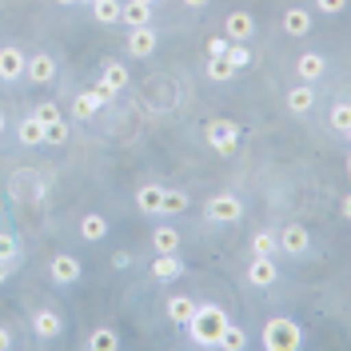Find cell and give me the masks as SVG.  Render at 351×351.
I'll return each mask as SVG.
<instances>
[{"label": "cell", "mask_w": 351, "mask_h": 351, "mask_svg": "<svg viewBox=\"0 0 351 351\" xmlns=\"http://www.w3.org/2000/svg\"><path fill=\"white\" fill-rule=\"evenodd\" d=\"M331 128L339 132V136H351V104L348 100L331 104Z\"/></svg>", "instance_id": "33"}, {"label": "cell", "mask_w": 351, "mask_h": 351, "mask_svg": "<svg viewBox=\"0 0 351 351\" xmlns=\"http://www.w3.org/2000/svg\"><path fill=\"white\" fill-rule=\"evenodd\" d=\"M48 276H52V284L72 287L80 276H84V267H80V260H76V256L60 252V256H52V263H48Z\"/></svg>", "instance_id": "8"}, {"label": "cell", "mask_w": 351, "mask_h": 351, "mask_svg": "<svg viewBox=\"0 0 351 351\" xmlns=\"http://www.w3.org/2000/svg\"><path fill=\"white\" fill-rule=\"evenodd\" d=\"M88 4H92V0H88Z\"/></svg>", "instance_id": "46"}, {"label": "cell", "mask_w": 351, "mask_h": 351, "mask_svg": "<svg viewBox=\"0 0 351 351\" xmlns=\"http://www.w3.org/2000/svg\"><path fill=\"white\" fill-rule=\"evenodd\" d=\"M276 280H280V271H276V256H252L247 284H252V287H271Z\"/></svg>", "instance_id": "11"}, {"label": "cell", "mask_w": 351, "mask_h": 351, "mask_svg": "<svg viewBox=\"0 0 351 351\" xmlns=\"http://www.w3.org/2000/svg\"><path fill=\"white\" fill-rule=\"evenodd\" d=\"M96 112H100V100L92 96V88H88V92H76V96H72V116H76V120H92Z\"/></svg>", "instance_id": "28"}, {"label": "cell", "mask_w": 351, "mask_h": 351, "mask_svg": "<svg viewBox=\"0 0 351 351\" xmlns=\"http://www.w3.org/2000/svg\"><path fill=\"white\" fill-rule=\"evenodd\" d=\"M295 72H300V80L311 84V80H319V76L328 72V56H324V52H304V56L295 60Z\"/></svg>", "instance_id": "16"}, {"label": "cell", "mask_w": 351, "mask_h": 351, "mask_svg": "<svg viewBox=\"0 0 351 351\" xmlns=\"http://www.w3.org/2000/svg\"><path fill=\"white\" fill-rule=\"evenodd\" d=\"M88 8L96 24H120V0H92Z\"/></svg>", "instance_id": "26"}, {"label": "cell", "mask_w": 351, "mask_h": 351, "mask_svg": "<svg viewBox=\"0 0 351 351\" xmlns=\"http://www.w3.org/2000/svg\"><path fill=\"white\" fill-rule=\"evenodd\" d=\"M140 4H156V0H140Z\"/></svg>", "instance_id": "45"}, {"label": "cell", "mask_w": 351, "mask_h": 351, "mask_svg": "<svg viewBox=\"0 0 351 351\" xmlns=\"http://www.w3.org/2000/svg\"><path fill=\"white\" fill-rule=\"evenodd\" d=\"M152 276L160 280V284H172V280H180L184 276V263H180V256H156L152 260Z\"/></svg>", "instance_id": "18"}, {"label": "cell", "mask_w": 351, "mask_h": 351, "mask_svg": "<svg viewBox=\"0 0 351 351\" xmlns=\"http://www.w3.org/2000/svg\"><path fill=\"white\" fill-rule=\"evenodd\" d=\"M56 4H80V0H56Z\"/></svg>", "instance_id": "44"}, {"label": "cell", "mask_w": 351, "mask_h": 351, "mask_svg": "<svg viewBox=\"0 0 351 351\" xmlns=\"http://www.w3.org/2000/svg\"><path fill=\"white\" fill-rule=\"evenodd\" d=\"M112 267H116V271L132 267V256H128V252H116V256H112Z\"/></svg>", "instance_id": "39"}, {"label": "cell", "mask_w": 351, "mask_h": 351, "mask_svg": "<svg viewBox=\"0 0 351 351\" xmlns=\"http://www.w3.org/2000/svg\"><path fill=\"white\" fill-rule=\"evenodd\" d=\"M12 343H16V339H12V331H8V328H0V351H8Z\"/></svg>", "instance_id": "40"}, {"label": "cell", "mask_w": 351, "mask_h": 351, "mask_svg": "<svg viewBox=\"0 0 351 351\" xmlns=\"http://www.w3.org/2000/svg\"><path fill=\"white\" fill-rule=\"evenodd\" d=\"M223 56H228V60L236 64V72H243V68H247L252 60H256V56H252V48H247V40H232V44H228V52H223Z\"/></svg>", "instance_id": "32"}, {"label": "cell", "mask_w": 351, "mask_h": 351, "mask_svg": "<svg viewBox=\"0 0 351 351\" xmlns=\"http://www.w3.org/2000/svg\"><path fill=\"white\" fill-rule=\"evenodd\" d=\"M152 247L156 256H172V252H180V232H176L172 223H160L152 232Z\"/></svg>", "instance_id": "20"}, {"label": "cell", "mask_w": 351, "mask_h": 351, "mask_svg": "<svg viewBox=\"0 0 351 351\" xmlns=\"http://www.w3.org/2000/svg\"><path fill=\"white\" fill-rule=\"evenodd\" d=\"M236 76V64L228 60V56H208V80H216V84H228Z\"/></svg>", "instance_id": "30"}, {"label": "cell", "mask_w": 351, "mask_h": 351, "mask_svg": "<svg viewBox=\"0 0 351 351\" xmlns=\"http://www.w3.org/2000/svg\"><path fill=\"white\" fill-rule=\"evenodd\" d=\"M120 24H128V28H144V24H152V4H140V0L120 4Z\"/></svg>", "instance_id": "17"}, {"label": "cell", "mask_w": 351, "mask_h": 351, "mask_svg": "<svg viewBox=\"0 0 351 351\" xmlns=\"http://www.w3.org/2000/svg\"><path fill=\"white\" fill-rule=\"evenodd\" d=\"M92 96H96V100H100V108H108L112 100H116V92H112V88L104 84V80H100V84L92 88Z\"/></svg>", "instance_id": "36"}, {"label": "cell", "mask_w": 351, "mask_h": 351, "mask_svg": "<svg viewBox=\"0 0 351 351\" xmlns=\"http://www.w3.org/2000/svg\"><path fill=\"white\" fill-rule=\"evenodd\" d=\"M4 132H8V120H4V112H0V136H4Z\"/></svg>", "instance_id": "43"}, {"label": "cell", "mask_w": 351, "mask_h": 351, "mask_svg": "<svg viewBox=\"0 0 351 351\" xmlns=\"http://www.w3.org/2000/svg\"><path fill=\"white\" fill-rule=\"evenodd\" d=\"M8 276H12V267H4V263H0V287L8 284Z\"/></svg>", "instance_id": "41"}, {"label": "cell", "mask_w": 351, "mask_h": 351, "mask_svg": "<svg viewBox=\"0 0 351 351\" xmlns=\"http://www.w3.org/2000/svg\"><path fill=\"white\" fill-rule=\"evenodd\" d=\"M216 348H223V351H243L247 348V331L240 328V324H223V331H219V339H216Z\"/></svg>", "instance_id": "22"}, {"label": "cell", "mask_w": 351, "mask_h": 351, "mask_svg": "<svg viewBox=\"0 0 351 351\" xmlns=\"http://www.w3.org/2000/svg\"><path fill=\"white\" fill-rule=\"evenodd\" d=\"M36 116H40L44 124H48V120H56V116H60V108H56V104L48 100V104H36Z\"/></svg>", "instance_id": "38"}, {"label": "cell", "mask_w": 351, "mask_h": 351, "mask_svg": "<svg viewBox=\"0 0 351 351\" xmlns=\"http://www.w3.org/2000/svg\"><path fill=\"white\" fill-rule=\"evenodd\" d=\"M276 247L284 256H291V260H300V256H307V247H311V236H307L304 223H287L284 232L276 236Z\"/></svg>", "instance_id": "5"}, {"label": "cell", "mask_w": 351, "mask_h": 351, "mask_svg": "<svg viewBox=\"0 0 351 351\" xmlns=\"http://www.w3.org/2000/svg\"><path fill=\"white\" fill-rule=\"evenodd\" d=\"M228 36H212V40H208V56H223V52H228Z\"/></svg>", "instance_id": "37"}, {"label": "cell", "mask_w": 351, "mask_h": 351, "mask_svg": "<svg viewBox=\"0 0 351 351\" xmlns=\"http://www.w3.org/2000/svg\"><path fill=\"white\" fill-rule=\"evenodd\" d=\"M100 80H104V84L112 88V92H124V88H128V68L120 64V60H108V64H104V76H100Z\"/></svg>", "instance_id": "29"}, {"label": "cell", "mask_w": 351, "mask_h": 351, "mask_svg": "<svg viewBox=\"0 0 351 351\" xmlns=\"http://www.w3.org/2000/svg\"><path fill=\"white\" fill-rule=\"evenodd\" d=\"M156 48H160V36H156L152 24H144V28H128V52L136 56V60L152 56Z\"/></svg>", "instance_id": "10"}, {"label": "cell", "mask_w": 351, "mask_h": 351, "mask_svg": "<svg viewBox=\"0 0 351 351\" xmlns=\"http://www.w3.org/2000/svg\"><path fill=\"white\" fill-rule=\"evenodd\" d=\"M223 324H228V311L219 304H196V311H192V319L184 324V331H188V339H192L196 348H216Z\"/></svg>", "instance_id": "1"}, {"label": "cell", "mask_w": 351, "mask_h": 351, "mask_svg": "<svg viewBox=\"0 0 351 351\" xmlns=\"http://www.w3.org/2000/svg\"><path fill=\"white\" fill-rule=\"evenodd\" d=\"M16 140H21L24 148H40L44 144V120L32 112V116H24L21 124H16Z\"/></svg>", "instance_id": "15"}, {"label": "cell", "mask_w": 351, "mask_h": 351, "mask_svg": "<svg viewBox=\"0 0 351 351\" xmlns=\"http://www.w3.org/2000/svg\"><path fill=\"white\" fill-rule=\"evenodd\" d=\"M208 219L212 223H240L243 219V199L240 196H232V192H219V196L208 199Z\"/></svg>", "instance_id": "4"}, {"label": "cell", "mask_w": 351, "mask_h": 351, "mask_svg": "<svg viewBox=\"0 0 351 351\" xmlns=\"http://www.w3.org/2000/svg\"><path fill=\"white\" fill-rule=\"evenodd\" d=\"M21 260H24L21 240H16L12 232H0V263H4V267H16Z\"/></svg>", "instance_id": "24"}, {"label": "cell", "mask_w": 351, "mask_h": 351, "mask_svg": "<svg viewBox=\"0 0 351 351\" xmlns=\"http://www.w3.org/2000/svg\"><path fill=\"white\" fill-rule=\"evenodd\" d=\"M24 80L28 84H52L56 80V60L48 52H32L28 64H24Z\"/></svg>", "instance_id": "9"}, {"label": "cell", "mask_w": 351, "mask_h": 351, "mask_svg": "<svg viewBox=\"0 0 351 351\" xmlns=\"http://www.w3.org/2000/svg\"><path fill=\"white\" fill-rule=\"evenodd\" d=\"M160 196H164L160 184H144V188L136 192V208H140L144 216H156V212H160Z\"/></svg>", "instance_id": "25"}, {"label": "cell", "mask_w": 351, "mask_h": 351, "mask_svg": "<svg viewBox=\"0 0 351 351\" xmlns=\"http://www.w3.org/2000/svg\"><path fill=\"white\" fill-rule=\"evenodd\" d=\"M184 4H188V8H208L212 0H184Z\"/></svg>", "instance_id": "42"}, {"label": "cell", "mask_w": 351, "mask_h": 351, "mask_svg": "<svg viewBox=\"0 0 351 351\" xmlns=\"http://www.w3.org/2000/svg\"><path fill=\"white\" fill-rule=\"evenodd\" d=\"M223 36L228 40H252L256 36V16L252 12H228L223 16Z\"/></svg>", "instance_id": "13"}, {"label": "cell", "mask_w": 351, "mask_h": 351, "mask_svg": "<svg viewBox=\"0 0 351 351\" xmlns=\"http://www.w3.org/2000/svg\"><path fill=\"white\" fill-rule=\"evenodd\" d=\"M24 64H28V52H24V48H16V44H4V48H0V80H4V84L24 80Z\"/></svg>", "instance_id": "6"}, {"label": "cell", "mask_w": 351, "mask_h": 351, "mask_svg": "<svg viewBox=\"0 0 351 351\" xmlns=\"http://www.w3.org/2000/svg\"><path fill=\"white\" fill-rule=\"evenodd\" d=\"M284 32H287V36H307V32H311V12L300 8V4H295V8H287V12H284Z\"/></svg>", "instance_id": "21"}, {"label": "cell", "mask_w": 351, "mask_h": 351, "mask_svg": "<svg viewBox=\"0 0 351 351\" xmlns=\"http://www.w3.org/2000/svg\"><path fill=\"white\" fill-rule=\"evenodd\" d=\"M204 140H208V148L216 156H232L240 148V124H232V120H208L204 124Z\"/></svg>", "instance_id": "3"}, {"label": "cell", "mask_w": 351, "mask_h": 351, "mask_svg": "<svg viewBox=\"0 0 351 351\" xmlns=\"http://www.w3.org/2000/svg\"><path fill=\"white\" fill-rule=\"evenodd\" d=\"M315 8H319L324 16H339V12L348 8V0H315Z\"/></svg>", "instance_id": "35"}, {"label": "cell", "mask_w": 351, "mask_h": 351, "mask_svg": "<svg viewBox=\"0 0 351 351\" xmlns=\"http://www.w3.org/2000/svg\"><path fill=\"white\" fill-rule=\"evenodd\" d=\"M164 311H168L172 324L184 328V324L192 319V311H196V300H188V295H168V300H164Z\"/></svg>", "instance_id": "19"}, {"label": "cell", "mask_w": 351, "mask_h": 351, "mask_svg": "<svg viewBox=\"0 0 351 351\" xmlns=\"http://www.w3.org/2000/svg\"><path fill=\"white\" fill-rule=\"evenodd\" d=\"M84 348L88 351H116V348H120V335H116L112 328H96L84 339Z\"/></svg>", "instance_id": "27"}, {"label": "cell", "mask_w": 351, "mask_h": 351, "mask_svg": "<svg viewBox=\"0 0 351 351\" xmlns=\"http://www.w3.org/2000/svg\"><path fill=\"white\" fill-rule=\"evenodd\" d=\"M260 343L267 351H300L304 348V328H300L295 319H287V315H271V319L263 324Z\"/></svg>", "instance_id": "2"}, {"label": "cell", "mask_w": 351, "mask_h": 351, "mask_svg": "<svg viewBox=\"0 0 351 351\" xmlns=\"http://www.w3.org/2000/svg\"><path fill=\"white\" fill-rule=\"evenodd\" d=\"M32 335H36V339H44V343L60 339V335H64V319H60V311H52V307L32 311Z\"/></svg>", "instance_id": "7"}, {"label": "cell", "mask_w": 351, "mask_h": 351, "mask_svg": "<svg viewBox=\"0 0 351 351\" xmlns=\"http://www.w3.org/2000/svg\"><path fill=\"white\" fill-rule=\"evenodd\" d=\"M180 212H188V192L184 188H164V196H160V212L156 216H180Z\"/></svg>", "instance_id": "23"}, {"label": "cell", "mask_w": 351, "mask_h": 351, "mask_svg": "<svg viewBox=\"0 0 351 351\" xmlns=\"http://www.w3.org/2000/svg\"><path fill=\"white\" fill-rule=\"evenodd\" d=\"M80 240L84 243L108 240V219L100 216V212H84V216H80Z\"/></svg>", "instance_id": "14"}, {"label": "cell", "mask_w": 351, "mask_h": 351, "mask_svg": "<svg viewBox=\"0 0 351 351\" xmlns=\"http://www.w3.org/2000/svg\"><path fill=\"white\" fill-rule=\"evenodd\" d=\"M284 104H287V112H291V116H307V112L315 108V88L307 84V80H300L295 88H287Z\"/></svg>", "instance_id": "12"}, {"label": "cell", "mask_w": 351, "mask_h": 351, "mask_svg": "<svg viewBox=\"0 0 351 351\" xmlns=\"http://www.w3.org/2000/svg\"><path fill=\"white\" fill-rule=\"evenodd\" d=\"M44 144H48V148L68 144V120H64V116H56V120H48V124H44Z\"/></svg>", "instance_id": "31"}, {"label": "cell", "mask_w": 351, "mask_h": 351, "mask_svg": "<svg viewBox=\"0 0 351 351\" xmlns=\"http://www.w3.org/2000/svg\"><path fill=\"white\" fill-rule=\"evenodd\" d=\"M280 247H276V236L271 232H256L252 236V256H276Z\"/></svg>", "instance_id": "34"}]
</instances>
